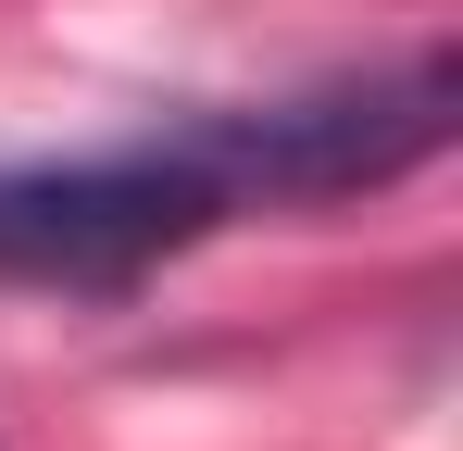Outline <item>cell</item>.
Listing matches in <instances>:
<instances>
[{"mask_svg": "<svg viewBox=\"0 0 463 451\" xmlns=\"http://www.w3.org/2000/svg\"><path fill=\"white\" fill-rule=\"evenodd\" d=\"M439 126H451V63L413 51L401 75L201 113L175 139H126V150H88V163H0V276L126 289L138 264L213 238L250 201H338V188H376L401 163H426Z\"/></svg>", "mask_w": 463, "mask_h": 451, "instance_id": "cell-1", "label": "cell"}]
</instances>
